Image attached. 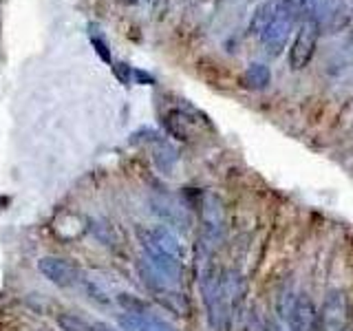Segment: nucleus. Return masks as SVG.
Listing matches in <instances>:
<instances>
[{"label": "nucleus", "instance_id": "nucleus-14", "mask_svg": "<svg viewBox=\"0 0 353 331\" xmlns=\"http://www.w3.org/2000/svg\"><path fill=\"white\" fill-rule=\"evenodd\" d=\"M342 9V0H314V20L318 22H325V20H331L336 14H340Z\"/></svg>", "mask_w": 353, "mask_h": 331}, {"label": "nucleus", "instance_id": "nucleus-16", "mask_svg": "<svg viewBox=\"0 0 353 331\" xmlns=\"http://www.w3.org/2000/svg\"><path fill=\"white\" fill-rule=\"evenodd\" d=\"M91 44H93L95 53L99 55V60L106 62V64L113 62V58H110V49H108V44H106V40L102 36H97V33H91Z\"/></svg>", "mask_w": 353, "mask_h": 331}, {"label": "nucleus", "instance_id": "nucleus-2", "mask_svg": "<svg viewBox=\"0 0 353 331\" xmlns=\"http://www.w3.org/2000/svg\"><path fill=\"white\" fill-rule=\"evenodd\" d=\"M294 22H296L294 11L290 7H285L283 3H279V9H276L272 22L265 27V31L259 36L265 51H268L272 58H276V55L285 49L287 40H290V36H292Z\"/></svg>", "mask_w": 353, "mask_h": 331}, {"label": "nucleus", "instance_id": "nucleus-12", "mask_svg": "<svg viewBox=\"0 0 353 331\" xmlns=\"http://www.w3.org/2000/svg\"><path fill=\"white\" fill-rule=\"evenodd\" d=\"M272 84V71L268 64L263 62H252L245 73H243V86L250 91H265Z\"/></svg>", "mask_w": 353, "mask_h": 331}, {"label": "nucleus", "instance_id": "nucleus-19", "mask_svg": "<svg viewBox=\"0 0 353 331\" xmlns=\"http://www.w3.org/2000/svg\"><path fill=\"white\" fill-rule=\"evenodd\" d=\"M261 331H281V327L274 320H261Z\"/></svg>", "mask_w": 353, "mask_h": 331}, {"label": "nucleus", "instance_id": "nucleus-10", "mask_svg": "<svg viewBox=\"0 0 353 331\" xmlns=\"http://www.w3.org/2000/svg\"><path fill=\"white\" fill-rule=\"evenodd\" d=\"M150 205H152V212L157 214L159 219H163L165 223L176 230H188L190 225V217H188L185 208H181L179 203L168 201V199H150Z\"/></svg>", "mask_w": 353, "mask_h": 331}, {"label": "nucleus", "instance_id": "nucleus-3", "mask_svg": "<svg viewBox=\"0 0 353 331\" xmlns=\"http://www.w3.org/2000/svg\"><path fill=\"white\" fill-rule=\"evenodd\" d=\"M137 274H139L143 287H146L148 294L154 298V301L161 303L163 307H168V309H176V301H179L181 296L176 294V285L174 283H170L165 276H161L146 259L137 261Z\"/></svg>", "mask_w": 353, "mask_h": 331}, {"label": "nucleus", "instance_id": "nucleus-5", "mask_svg": "<svg viewBox=\"0 0 353 331\" xmlns=\"http://www.w3.org/2000/svg\"><path fill=\"white\" fill-rule=\"evenodd\" d=\"M290 331H320V312L307 294H296L285 309Z\"/></svg>", "mask_w": 353, "mask_h": 331}, {"label": "nucleus", "instance_id": "nucleus-17", "mask_svg": "<svg viewBox=\"0 0 353 331\" xmlns=\"http://www.w3.org/2000/svg\"><path fill=\"white\" fill-rule=\"evenodd\" d=\"M113 73H115V77H119V82H124V84H128L130 77H132V69H130L126 62L113 64Z\"/></svg>", "mask_w": 353, "mask_h": 331}, {"label": "nucleus", "instance_id": "nucleus-18", "mask_svg": "<svg viewBox=\"0 0 353 331\" xmlns=\"http://www.w3.org/2000/svg\"><path fill=\"white\" fill-rule=\"evenodd\" d=\"M132 77H135V80L139 82V84H154V77L152 75H148V73H143V71H139V69H135L132 71Z\"/></svg>", "mask_w": 353, "mask_h": 331}, {"label": "nucleus", "instance_id": "nucleus-6", "mask_svg": "<svg viewBox=\"0 0 353 331\" xmlns=\"http://www.w3.org/2000/svg\"><path fill=\"white\" fill-rule=\"evenodd\" d=\"M349 323L347 296L338 290L329 292L320 307V331H349Z\"/></svg>", "mask_w": 353, "mask_h": 331}, {"label": "nucleus", "instance_id": "nucleus-13", "mask_svg": "<svg viewBox=\"0 0 353 331\" xmlns=\"http://www.w3.org/2000/svg\"><path fill=\"white\" fill-rule=\"evenodd\" d=\"M276 9H279V3H276V0H265V3H261L256 9H254L252 20H250V33H252V36H261V33L265 31V27L272 22Z\"/></svg>", "mask_w": 353, "mask_h": 331}, {"label": "nucleus", "instance_id": "nucleus-1", "mask_svg": "<svg viewBox=\"0 0 353 331\" xmlns=\"http://www.w3.org/2000/svg\"><path fill=\"white\" fill-rule=\"evenodd\" d=\"M137 239L146 259L161 276L179 285L183 276V245L168 225H139Z\"/></svg>", "mask_w": 353, "mask_h": 331}, {"label": "nucleus", "instance_id": "nucleus-9", "mask_svg": "<svg viewBox=\"0 0 353 331\" xmlns=\"http://www.w3.org/2000/svg\"><path fill=\"white\" fill-rule=\"evenodd\" d=\"M117 325L124 331H176L170 323H165L163 318L154 316L152 312H143V314L124 312L119 314Z\"/></svg>", "mask_w": 353, "mask_h": 331}, {"label": "nucleus", "instance_id": "nucleus-11", "mask_svg": "<svg viewBox=\"0 0 353 331\" xmlns=\"http://www.w3.org/2000/svg\"><path fill=\"white\" fill-rule=\"evenodd\" d=\"M163 126L174 139H179V141H188V139H192V135H194V121L181 108L168 110L165 117H163Z\"/></svg>", "mask_w": 353, "mask_h": 331}, {"label": "nucleus", "instance_id": "nucleus-7", "mask_svg": "<svg viewBox=\"0 0 353 331\" xmlns=\"http://www.w3.org/2000/svg\"><path fill=\"white\" fill-rule=\"evenodd\" d=\"M38 270L49 283L62 287V290H69V287L77 285V281H80L77 268L62 257H42L38 261Z\"/></svg>", "mask_w": 353, "mask_h": 331}, {"label": "nucleus", "instance_id": "nucleus-15", "mask_svg": "<svg viewBox=\"0 0 353 331\" xmlns=\"http://www.w3.org/2000/svg\"><path fill=\"white\" fill-rule=\"evenodd\" d=\"M58 327L62 331H95V323L86 318H80L75 314H60L58 316Z\"/></svg>", "mask_w": 353, "mask_h": 331}, {"label": "nucleus", "instance_id": "nucleus-4", "mask_svg": "<svg viewBox=\"0 0 353 331\" xmlns=\"http://www.w3.org/2000/svg\"><path fill=\"white\" fill-rule=\"evenodd\" d=\"M318 22L307 16L301 25V31L296 33V40L290 49V66L292 71H303L305 66L312 62L314 53H316V47H318Z\"/></svg>", "mask_w": 353, "mask_h": 331}, {"label": "nucleus", "instance_id": "nucleus-8", "mask_svg": "<svg viewBox=\"0 0 353 331\" xmlns=\"http://www.w3.org/2000/svg\"><path fill=\"white\" fill-rule=\"evenodd\" d=\"M223 232H225V212H223V205L216 197H205L203 201V237L208 241V245L212 243H219L223 239Z\"/></svg>", "mask_w": 353, "mask_h": 331}]
</instances>
